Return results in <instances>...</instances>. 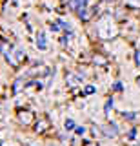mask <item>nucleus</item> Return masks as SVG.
I'll return each mask as SVG.
<instances>
[{"mask_svg":"<svg viewBox=\"0 0 140 146\" xmlns=\"http://www.w3.org/2000/svg\"><path fill=\"white\" fill-rule=\"evenodd\" d=\"M102 133L106 137H116L118 135V128H116L115 122H107L106 126H102Z\"/></svg>","mask_w":140,"mask_h":146,"instance_id":"f257e3e1","label":"nucleus"},{"mask_svg":"<svg viewBox=\"0 0 140 146\" xmlns=\"http://www.w3.org/2000/svg\"><path fill=\"white\" fill-rule=\"evenodd\" d=\"M47 128H49V119L47 117H40L38 121L35 122V131H37V133H44Z\"/></svg>","mask_w":140,"mask_h":146,"instance_id":"f03ea898","label":"nucleus"},{"mask_svg":"<svg viewBox=\"0 0 140 146\" xmlns=\"http://www.w3.org/2000/svg\"><path fill=\"white\" fill-rule=\"evenodd\" d=\"M66 82L71 86V88H76V86L82 84V79H80L78 75H75V73H67V75H66Z\"/></svg>","mask_w":140,"mask_h":146,"instance_id":"7ed1b4c3","label":"nucleus"},{"mask_svg":"<svg viewBox=\"0 0 140 146\" xmlns=\"http://www.w3.org/2000/svg\"><path fill=\"white\" fill-rule=\"evenodd\" d=\"M18 119H20V122H24V124H31V122L35 121V113H31V111H22L20 115H18Z\"/></svg>","mask_w":140,"mask_h":146,"instance_id":"20e7f679","label":"nucleus"},{"mask_svg":"<svg viewBox=\"0 0 140 146\" xmlns=\"http://www.w3.org/2000/svg\"><path fill=\"white\" fill-rule=\"evenodd\" d=\"M37 46H38V49H46V48H47V44H46V35H44V33H38V36H37Z\"/></svg>","mask_w":140,"mask_h":146,"instance_id":"39448f33","label":"nucleus"},{"mask_svg":"<svg viewBox=\"0 0 140 146\" xmlns=\"http://www.w3.org/2000/svg\"><path fill=\"white\" fill-rule=\"evenodd\" d=\"M66 130L67 131H69V130H75V122L71 121V119H67V121H66Z\"/></svg>","mask_w":140,"mask_h":146,"instance_id":"423d86ee","label":"nucleus"},{"mask_svg":"<svg viewBox=\"0 0 140 146\" xmlns=\"http://www.w3.org/2000/svg\"><path fill=\"white\" fill-rule=\"evenodd\" d=\"M111 106H113V99H109V100L106 102V108H104V110H106V115H109V110H111Z\"/></svg>","mask_w":140,"mask_h":146,"instance_id":"0eeeda50","label":"nucleus"},{"mask_svg":"<svg viewBox=\"0 0 140 146\" xmlns=\"http://www.w3.org/2000/svg\"><path fill=\"white\" fill-rule=\"evenodd\" d=\"M122 117L128 119V121H135V115H133V113H122Z\"/></svg>","mask_w":140,"mask_h":146,"instance_id":"6e6552de","label":"nucleus"},{"mask_svg":"<svg viewBox=\"0 0 140 146\" xmlns=\"http://www.w3.org/2000/svg\"><path fill=\"white\" fill-rule=\"evenodd\" d=\"M76 133H78V135H84L85 133V128L84 126H76Z\"/></svg>","mask_w":140,"mask_h":146,"instance_id":"1a4fd4ad","label":"nucleus"},{"mask_svg":"<svg viewBox=\"0 0 140 146\" xmlns=\"http://www.w3.org/2000/svg\"><path fill=\"white\" fill-rule=\"evenodd\" d=\"M84 146H98L97 143H91V141H84Z\"/></svg>","mask_w":140,"mask_h":146,"instance_id":"9d476101","label":"nucleus"},{"mask_svg":"<svg viewBox=\"0 0 140 146\" xmlns=\"http://www.w3.org/2000/svg\"><path fill=\"white\" fill-rule=\"evenodd\" d=\"M93 91H95L93 86H87V88H85V93H93Z\"/></svg>","mask_w":140,"mask_h":146,"instance_id":"9b49d317","label":"nucleus"},{"mask_svg":"<svg viewBox=\"0 0 140 146\" xmlns=\"http://www.w3.org/2000/svg\"><path fill=\"white\" fill-rule=\"evenodd\" d=\"M115 90H116V91H120V90H122V86H120V82H116V84H115Z\"/></svg>","mask_w":140,"mask_h":146,"instance_id":"f8f14e48","label":"nucleus"},{"mask_svg":"<svg viewBox=\"0 0 140 146\" xmlns=\"http://www.w3.org/2000/svg\"><path fill=\"white\" fill-rule=\"evenodd\" d=\"M128 137H129V139H133V137H135V130H131L129 133H128Z\"/></svg>","mask_w":140,"mask_h":146,"instance_id":"ddd939ff","label":"nucleus"},{"mask_svg":"<svg viewBox=\"0 0 140 146\" xmlns=\"http://www.w3.org/2000/svg\"><path fill=\"white\" fill-rule=\"evenodd\" d=\"M137 82H138V84H140V77H138V80H137Z\"/></svg>","mask_w":140,"mask_h":146,"instance_id":"4468645a","label":"nucleus"},{"mask_svg":"<svg viewBox=\"0 0 140 146\" xmlns=\"http://www.w3.org/2000/svg\"><path fill=\"white\" fill-rule=\"evenodd\" d=\"M135 146H140V144H135Z\"/></svg>","mask_w":140,"mask_h":146,"instance_id":"2eb2a0df","label":"nucleus"}]
</instances>
